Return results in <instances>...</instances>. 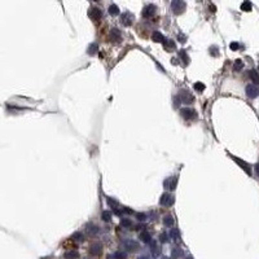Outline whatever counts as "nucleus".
Here are the masks:
<instances>
[{"label": "nucleus", "mask_w": 259, "mask_h": 259, "mask_svg": "<svg viewBox=\"0 0 259 259\" xmlns=\"http://www.w3.org/2000/svg\"><path fill=\"white\" fill-rule=\"evenodd\" d=\"M180 114H182V117L187 121L197 119V111L191 109V108H184V109H182L180 110Z\"/></svg>", "instance_id": "nucleus-3"}, {"label": "nucleus", "mask_w": 259, "mask_h": 259, "mask_svg": "<svg viewBox=\"0 0 259 259\" xmlns=\"http://www.w3.org/2000/svg\"><path fill=\"white\" fill-rule=\"evenodd\" d=\"M159 240H161V242H163V244H167L170 240H169V236H167L166 233H162L159 236Z\"/></svg>", "instance_id": "nucleus-36"}, {"label": "nucleus", "mask_w": 259, "mask_h": 259, "mask_svg": "<svg viewBox=\"0 0 259 259\" xmlns=\"http://www.w3.org/2000/svg\"><path fill=\"white\" fill-rule=\"evenodd\" d=\"M109 14H111V16H118L119 14V8H118L117 4L109 5Z\"/></svg>", "instance_id": "nucleus-26"}, {"label": "nucleus", "mask_w": 259, "mask_h": 259, "mask_svg": "<svg viewBox=\"0 0 259 259\" xmlns=\"http://www.w3.org/2000/svg\"><path fill=\"white\" fill-rule=\"evenodd\" d=\"M101 250H103V245L100 242H95V244H92L90 246V253L92 255H100Z\"/></svg>", "instance_id": "nucleus-11"}, {"label": "nucleus", "mask_w": 259, "mask_h": 259, "mask_svg": "<svg viewBox=\"0 0 259 259\" xmlns=\"http://www.w3.org/2000/svg\"><path fill=\"white\" fill-rule=\"evenodd\" d=\"M64 258L65 259H79V253L75 250H69L64 254Z\"/></svg>", "instance_id": "nucleus-17"}, {"label": "nucleus", "mask_w": 259, "mask_h": 259, "mask_svg": "<svg viewBox=\"0 0 259 259\" xmlns=\"http://www.w3.org/2000/svg\"><path fill=\"white\" fill-rule=\"evenodd\" d=\"M88 16H90L93 21H99V19L101 18V16H103V12H101L99 8H90Z\"/></svg>", "instance_id": "nucleus-9"}, {"label": "nucleus", "mask_w": 259, "mask_h": 259, "mask_svg": "<svg viewBox=\"0 0 259 259\" xmlns=\"http://www.w3.org/2000/svg\"><path fill=\"white\" fill-rule=\"evenodd\" d=\"M140 240H141L144 244H149V242L152 241V236H150L148 231H141V233H140Z\"/></svg>", "instance_id": "nucleus-16"}, {"label": "nucleus", "mask_w": 259, "mask_h": 259, "mask_svg": "<svg viewBox=\"0 0 259 259\" xmlns=\"http://www.w3.org/2000/svg\"><path fill=\"white\" fill-rule=\"evenodd\" d=\"M149 244H150V251H152V254L153 255H158L159 250H158V246H157V242L154 240H152Z\"/></svg>", "instance_id": "nucleus-24"}, {"label": "nucleus", "mask_w": 259, "mask_h": 259, "mask_svg": "<svg viewBox=\"0 0 259 259\" xmlns=\"http://www.w3.org/2000/svg\"><path fill=\"white\" fill-rule=\"evenodd\" d=\"M71 240L75 241V242H83L84 241V236L82 232H75V233H73V236H71Z\"/></svg>", "instance_id": "nucleus-21"}, {"label": "nucleus", "mask_w": 259, "mask_h": 259, "mask_svg": "<svg viewBox=\"0 0 259 259\" xmlns=\"http://www.w3.org/2000/svg\"><path fill=\"white\" fill-rule=\"evenodd\" d=\"M152 39H153V42H156V43H163V42H165V37H163V34L162 32H159V31L153 32Z\"/></svg>", "instance_id": "nucleus-15"}, {"label": "nucleus", "mask_w": 259, "mask_h": 259, "mask_svg": "<svg viewBox=\"0 0 259 259\" xmlns=\"http://www.w3.org/2000/svg\"><path fill=\"white\" fill-rule=\"evenodd\" d=\"M136 218H137V220H140V222H145L146 214H144V212H136Z\"/></svg>", "instance_id": "nucleus-35"}, {"label": "nucleus", "mask_w": 259, "mask_h": 259, "mask_svg": "<svg viewBox=\"0 0 259 259\" xmlns=\"http://www.w3.org/2000/svg\"><path fill=\"white\" fill-rule=\"evenodd\" d=\"M86 231L90 236H95V235L99 233V227H97V225H93V224H88Z\"/></svg>", "instance_id": "nucleus-18"}, {"label": "nucleus", "mask_w": 259, "mask_h": 259, "mask_svg": "<svg viewBox=\"0 0 259 259\" xmlns=\"http://www.w3.org/2000/svg\"><path fill=\"white\" fill-rule=\"evenodd\" d=\"M121 225H122L123 228H130L131 225H132V222H131V219H128V218H122L121 219Z\"/></svg>", "instance_id": "nucleus-28"}, {"label": "nucleus", "mask_w": 259, "mask_h": 259, "mask_svg": "<svg viewBox=\"0 0 259 259\" xmlns=\"http://www.w3.org/2000/svg\"><path fill=\"white\" fill-rule=\"evenodd\" d=\"M258 93H259V91L254 84H249V86H246V95L250 97V99H255V97L258 96Z\"/></svg>", "instance_id": "nucleus-10"}, {"label": "nucleus", "mask_w": 259, "mask_h": 259, "mask_svg": "<svg viewBox=\"0 0 259 259\" xmlns=\"http://www.w3.org/2000/svg\"><path fill=\"white\" fill-rule=\"evenodd\" d=\"M249 78H250V79L253 80L255 84H258V83H259V73H257L255 70L249 71Z\"/></svg>", "instance_id": "nucleus-22"}, {"label": "nucleus", "mask_w": 259, "mask_h": 259, "mask_svg": "<svg viewBox=\"0 0 259 259\" xmlns=\"http://www.w3.org/2000/svg\"><path fill=\"white\" fill-rule=\"evenodd\" d=\"M232 158H233V159L236 161V162H237L238 165H240V167H241L242 170H245V172L250 175V174H251V171H250V167H249V165H248L246 162H244V161H241L240 158H236V157H232Z\"/></svg>", "instance_id": "nucleus-14"}, {"label": "nucleus", "mask_w": 259, "mask_h": 259, "mask_svg": "<svg viewBox=\"0 0 259 259\" xmlns=\"http://www.w3.org/2000/svg\"><path fill=\"white\" fill-rule=\"evenodd\" d=\"M97 51H99V45H97V43H91L90 45H88V48H87V53L90 56L96 55Z\"/></svg>", "instance_id": "nucleus-20"}, {"label": "nucleus", "mask_w": 259, "mask_h": 259, "mask_svg": "<svg viewBox=\"0 0 259 259\" xmlns=\"http://www.w3.org/2000/svg\"><path fill=\"white\" fill-rule=\"evenodd\" d=\"M108 259H127V253L126 251H116L114 254H109Z\"/></svg>", "instance_id": "nucleus-13"}, {"label": "nucleus", "mask_w": 259, "mask_h": 259, "mask_svg": "<svg viewBox=\"0 0 259 259\" xmlns=\"http://www.w3.org/2000/svg\"><path fill=\"white\" fill-rule=\"evenodd\" d=\"M139 259H148L146 257H139Z\"/></svg>", "instance_id": "nucleus-40"}, {"label": "nucleus", "mask_w": 259, "mask_h": 259, "mask_svg": "<svg viewBox=\"0 0 259 259\" xmlns=\"http://www.w3.org/2000/svg\"><path fill=\"white\" fill-rule=\"evenodd\" d=\"M242 67H244V62H242L241 60H236V61H235V65H233L235 71H240Z\"/></svg>", "instance_id": "nucleus-31"}, {"label": "nucleus", "mask_w": 259, "mask_h": 259, "mask_svg": "<svg viewBox=\"0 0 259 259\" xmlns=\"http://www.w3.org/2000/svg\"><path fill=\"white\" fill-rule=\"evenodd\" d=\"M110 39L116 43H119L122 40V35H121V31L118 29H111L110 30Z\"/></svg>", "instance_id": "nucleus-12"}, {"label": "nucleus", "mask_w": 259, "mask_h": 259, "mask_svg": "<svg viewBox=\"0 0 259 259\" xmlns=\"http://www.w3.org/2000/svg\"><path fill=\"white\" fill-rule=\"evenodd\" d=\"M171 255H172L174 259H179V258L183 257V250L182 249H179V248H175V249H172Z\"/></svg>", "instance_id": "nucleus-25"}, {"label": "nucleus", "mask_w": 259, "mask_h": 259, "mask_svg": "<svg viewBox=\"0 0 259 259\" xmlns=\"http://www.w3.org/2000/svg\"><path fill=\"white\" fill-rule=\"evenodd\" d=\"M241 9L245 12H250L251 11V3L250 1H244L241 4Z\"/></svg>", "instance_id": "nucleus-32"}, {"label": "nucleus", "mask_w": 259, "mask_h": 259, "mask_svg": "<svg viewBox=\"0 0 259 259\" xmlns=\"http://www.w3.org/2000/svg\"><path fill=\"white\" fill-rule=\"evenodd\" d=\"M187 259H193V258H192V257H188V258H187Z\"/></svg>", "instance_id": "nucleus-41"}, {"label": "nucleus", "mask_w": 259, "mask_h": 259, "mask_svg": "<svg viewBox=\"0 0 259 259\" xmlns=\"http://www.w3.org/2000/svg\"><path fill=\"white\" fill-rule=\"evenodd\" d=\"M156 11H157V6H156L154 4H148V5L144 6V9H143V16H144L145 18H149V17H152V16L154 14Z\"/></svg>", "instance_id": "nucleus-8"}, {"label": "nucleus", "mask_w": 259, "mask_h": 259, "mask_svg": "<svg viewBox=\"0 0 259 259\" xmlns=\"http://www.w3.org/2000/svg\"><path fill=\"white\" fill-rule=\"evenodd\" d=\"M106 201H108V205H109L110 207H113V209H117V207H118V202L116 201V199H113L111 197H108Z\"/></svg>", "instance_id": "nucleus-33"}, {"label": "nucleus", "mask_w": 259, "mask_h": 259, "mask_svg": "<svg viewBox=\"0 0 259 259\" xmlns=\"http://www.w3.org/2000/svg\"><path fill=\"white\" fill-rule=\"evenodd\" d=\"M178 99L180 100L182 104H192L194 101V97H193L192 93H189L188 91H180Z\"/></svg>", "instance_id": "nucleus-4"}, {"label": "nucleus", "mask_w": 259, "mask_h": 259, "mask_svg": "<svg viewBox=\"0 0 259 259\" xmlns=\"http://www.w3.org/2000/svg\"><path fill=\"white\" fill-rule=\"evenodd\" d=\"M163 45H165L166 50H175V43L172 40H170V39H165Z\"/></svg>", "instance_id": "nucleus-29"}, {"label": "nucleus", "mask_w": 259, "mask_h": 259, "mask_svg": "<svg viewBox=\"0 0 259 259\" xmlns=\"http://www.w3.org/2000/svg\"><path fill=\"white\" fill-rule=\"evenodd\" d=\"M170 237L172 238V241L180 242V232L176 228H171V231H170Z\"/></svg>", "instance_id": "nucleus-19"}, {"label": "nucleus", "mask_w": 259, "mask_h": 259, "mask_svg": "<svg viewBox=\"0 0 259 259\" xmlns=\"http://www.w3.org/2000/svg\"><path fill=\"white\" fill-rule=\"evenodd\" d=\"M174 223L175 222H174V218L171 215H166L165 218H163V224H165L166 227H172Z\"/></svg>", "instance_id": "nucleus-23"}, {"label": "nucleus", "mask_w": 259, "mask_h": 259, "mask_svg": "<svg viewBox=\"0 0 259 259\" xmlns=\"http://www.w3.org/2000/svg\"><path fill=\"white\" fill-rule=\"evenodd\" d=\"M133 19H135V17H133V14L131 12H124L123 14L121 16V22H122L124 26H131Z\"/></svg>", "instance_id": "nucleus-6"}, {"label": "nucleus", "mask_w": 259, "mask_h": 259, "mask_svg": "<svg viewBox=\"0 0 259 259\" xmlns=\"http://www.w3.org/2000/svg\"><path fill=\"white\" fill-rule=\"evenodd\" d=\"M194 90L198 91V92H202V91L205 90V84L201 83V82H197V83L194 84Z\"/></svg>", "instance_id": "nucleus-34"}, {"label": "nucleus", "mask_w": 259, "mask_h": 259, "mask_svg": "<svg viewBox=\"0 0 259 259\" xmlns=\"http://www.w3.org/2000/svg\"><path fill=\"white\" fill-rule=\"evenodd\" d=\"M176 184H178V178L176 176H171V178H167L165 182H163V185H165L166 189H170V191H174L176 188Z\"/></svg>", "instance_id": "nucleus-7"}, {"label": "nucleus", "mask_w": 259, "mask_h": 259, "mask_svg": "<svg viewBox=\"0 0 259 259\" xmlns=\"http://www.w3.org/2000/svg\"><path fill=\"white\" fill-rule=\"evenodd\" d=\"M229 47H231L232 51H236V50H238V47H240V45H238L237 42H233V43H231V45H229Z\"/></svg>", "instance_id": "nucleus-37"}, {"label": "nucleus", "mask_w": 259, "mask_h": 259, "mask_svg": "<svg viewBox=\"0 0 259 259\" xmlns=\"http://www.w3.org/2000/svg\"><path fill=\"white\" fill-rule=\"evenodd\" d=\"M187 4L184 1H182V0H174V1H171V11L174 14H182L183 12H184Z\"/></svg>", "instance_id": "nucleus-1"}, {"label": "nucleus", "mask_w": 259, "mask_h": 259, "mask_svg": "<svg viewBox=\"0 0 259 259\" xmlns=\"http://www.w3.org/2000/svg\"><path fill=\"white\" fill-rule=\"evenodd\" d=\"M174 202H175V198H174V196L170 194V193H163V194L161 196V198H159V205L165 206V207L172 206Z\"/></svg>", "instance_id": "nucleus-2"}, {"label": "nucleus", "mask_w": 259, "mask_h": 259, "mask_svg": "<svg viewBox=\"0 0 259 259\" xmlns=\"http://www.w3.org/2000/svg\"><path fill=\"white\" fill-rule=\"evenodd\" d=\"M123 246L127 251H131V253H135V251H137L139 250V248H140L139 244H137L135 240H131V238L123 241Z\"/></svg>", "instance_id": "nucleus-5"}, {"label": "nucleus", "mask_w": 259, "mask_h": 259, "mask_svg": "<svg viewBox=\"0 0 259 259\" xmlns=\"http://www.w3.org/2000/svg\"><path fill=\"white\" fill-rule=\"evenodd\" d=\"M179 40H180V43H185L187 37L185 35H183V34H179Z\"/></svg>", "instance_id": "nucleus-38"}, {"label": "nucleus", "mask_w": 259, "mask_h": 259, "mask_svg": "<svg viewBox=\"0 0 259 259\" xmlns=\"http://www.w3.org/2000/svg\"><path fill=\"white\" fill-rule=\"evenodd\" d=\"M179 57L182 58V61H184V65H188L189 64V57H188V55H187V52L185 51H180L179 52Z\"/></svg>", "instance_id": "nucleus-27"}, {"label": "nucleus", "mask_w": 259, "mask_h": 259, "mask_svg": "<svg viewBox=\"0 0 259 259\" xmlns=\"http://www.w3.org/2000/svg\"><path fill=\"white\" fill-rule=\"evenodd\" d=\"M255 172H257V175L259 176V163L258 165H255Z\"/></svg>", "instance_id": "nucleus-39"}, {"label": "nucleus", "mask_w": 259, "mask_h": 259, "mask_svg": "<svg viewBox=\"0 0 259 259\" xmlns=\"http://www.w3.org/2000/svg\"><path fill=\"white\" fill-rule=\"evenodd\" d=\"M101 218H103L104 222H110V219H111V212L109 211V210H105V211H103V214H101Z\"/></svg>", "instance_id": "nucleus-30"}]
</instances>
